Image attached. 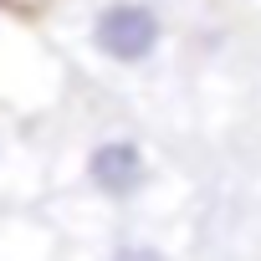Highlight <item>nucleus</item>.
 <instances>
[{
    "label": "nucleus",
    "mask_w": 261,
    "mask_h": 261,
    "mask_svg": "<svg viewBox=\"0 0 261 261\" xmlns=\"http://www.w3.org/2000/svg\"><path fill=\"white\" fill-rule=\"evenodd\" d=\"M108 261H169L154 241H123V246H113V256Z\"/></svg>",
    "instance_id": "obj_4"
},
{
    "label": "nucleus",
    "mask_w": 261,
    "mask_h": 261,
    "mask_svg": "<svg viewBox=\"0 0 261 261\" xmlns=\"http://www.w3.org/2000/svg\"><path fill=\"white\" fill-rule=\"evenodd\" d=\"M154 6H169V0H154Z\"/></svg>",
    "instance_id": "obj_7"
},
{
    "label": "nucleus",
    "mask_w": 261,
    "mask_h": 261,
    "mask_svg": "<svg viewBox=\"0 0 261 261\" xmlns=\"http://www.w3.org/2000/svg\"><path fill=\"white\" fill-rule=\"evenodd\" d=\"M82 41L97 62L118 72H139L159 62L169 41V21H164V6H154V0H97L82 21Z\"/></svg>",
    "instance_id": "obj_1"
},
{
    "label": "nucleus",
    "mask_w": 261,
    "mask_h": 261,
    "mask_svg": "<svg viewBox=\"0 0 261 261\" xmlns=\"http://www.w3.org/2000/svg\"><path fill=\"white\" fill-rule=\"evenodd\" d=\"M82 179L92 195L113 200V205H128V200H139L149 185H154V159L139 139H128V134H113V139H97L82 159Z\"/></svg>",
    "instance_id": "obj_3"
},
{
    "label": "nucleus",
    "mask_w": 261,
    "mask_h": 261,
    "mask_svg": "<svg viewBox=\"0 0 261 261\" xmlns=\"http://www.w3.org/2000/svg\"><path fill=\"white\" fill-rule=\"evenodd\" d=\"M6 159H11V134L0 128V169H6Z\"/></svg>",
    "instance_id": "obj_5"
},
{
    "label": "nucleus",
    "mask_w": 261,
    "mask_h": 261,
    "mask_svg": "<svg viewBox=\"0 0 261 261\" xmlns=\"http://www.w3.org/2000/svg\"><path fill=\"white\" fill-rule=\"evenodd\" d=\"M6 6H16V11H36V6H46V0H6Z\"/></svg>",
    "instance_id": "obj_6"
},
{
    "label": "nucleus",
    "mask_w": 261,
    "mask_h": 261,
    "mask_svg": "<svg viewBox=\"0 0 261 261\" xmlns=\"http://www.w3.org/2000/svg\"><path fill=\"white\" fill-rule=\"evenodd\" d=\"M57 87H62L57 57H51V51L41 46V36L21 21V11L0 0V102L36 108V102L57 97Z\"/></svg>",
    "instance_id": "obj_2"
}]
</instances>
